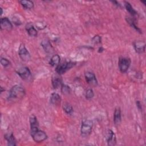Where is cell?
Masks as SVG:
<instances>
[{"mask_svg":"<svg viewBox=\"0 0 146 146\" xmlns=\"http://www.w3.org/2000/svg\"><path fill=\"white\" fill-rule=\"evenodd\" d=\"M26 91L24 87L21 85H14L10 89L8 99L10 100H16L22 99L25 95Z\"/></svg>","mask_w":146,"mask_h":146,"instance_id":"cell-1","label":"cell"},{"mask_svg":"<svg viewBox=\"0 0 146 146\" xmlns=\"http://www.w3.org/2000/svg\"><path fill=\"white\" fill-rule=\"evenodd\" d=\"M93 122L91 120H84L82 123L80 132L82 136L86 137L89 136L92 131Z\"/></svg>","mask_w":146,"mask_h":146,"instance_id":"cell-2","label":"cell"},{"mask_svg":"<svg viewBox=\"0 0 146 146\" xmlns=\"http://www.w3.org/2000/svg\"><path fill=\"white\" fill-rule=\"evenodd\" d=\"M75 65V63L72 62H66L62 64H59L56 68L55 71L59 75L64 74L67 71L70 70Z\"/></svg>","mask_w":146,"mask_h":146,"instance_id":"cell-3","label":"cell"},{"mask_svg":"<svg viewBox=\"0 0 146 146\" xmlns=\"http://www.w3.org/2000/svg\"><path fill=\"white\" fill-rule=\"evenodd\" d=\"M131 64V60L129 58H120L119 59V62H118V65H119V68L120 71L124 73L127 71L129 67L130 66Z\"/></svg>","mask_w":146,"mask_h":146,"instance_id":"cell-4","label":"cell"},{"mask_svg":"<svg viewBox=\"0 0 146 146\" xmlns=\"http://www.w3.org/2000/svg\"><path fill=\"white\" fill-rule=\"evenodd\" d=\"M18 54L20 58L23 61L27 62L31 58L30 54L28 51V50H27V48H26V47L25 46L24 44L22 43L20 44V46L19 47V50H18Z\"/></svg>","mask_w":146,"mask_h":146,"instance_id":"cell-5","label":"cell"},{"mask_svg":"<svg viewBox=\"0 0 146 146\" xmlns=\"http://www.w3.org/2000/svg\"><path fill=\"white\" fill-rule=\"evenodd\" d=\"M17 74L23 80H27L31 76V72L27 67H22L16 71Z\"/></svg>","mask_w":146,"mask_h":146,"instance_id":"cell-6","label":"cell"},{"mask_svg":"<svg viewBox=\"0 0 146 146\" xmlns=\"http://www.w3.org/2000/svg\"><path fill=\"white\" fill-rule=\"evenodd\" d=\"M31 135L34 141L37 143L42 142L44 140H45L47 137L46 133L44 131H40V130H38L35 133H33Z\"/></svg>","mask_w":146,"mask_h":146,"instance_id":"cell-7","label":"cell"},{"mask_svg":"<svg viewBox=\"0 0 146 146\" xmlns=\"http://www.w3.org/2000/svg\"><path fill=\"white\" fill-rule=\"evenodd\" d=\"M85 79L87 83L92 86H96L98 85V81L95 74L91 71H87L84 74Z\"/></svg>","mask_w":146,"mask_h":146,"instance_id":"cell-8","label":"cell"},{"mask_svg":"<svg viewBox=\"0 0 146 146\" xmlns=\"http://www.w3.org/2000/svg\"><path fill=\"white\" fill-rule=\"evenodd\" d=\"M29 121L30 124V133L32 135L37 131L39 127V123L37 120L36 117L34 115H31L29 118Z\"/></svg>","mask_w":146,"mask_h":146,"instance_id":"cell-9","label":"cell"},{"mask_svg":"<svg viewBox=\"0 0 146 146\" xmlns=\"http://www.w3.org/2000/svg\"><path fill=\"white\" fill-rule=\"evenodd\" d=\"M13 29V25L7 17L1 18V29L2 30L10 31Z\"/></svg>","mask_w":146,"mask_h":146,"instance_id":"cell-10","label":"cell"},{"mask_svg":"<svg viewBox=\"0 0 146 146\" xmlns=\"http://www.w3.org/2000/svg\"><path fill=\"white\" fill-rule=\"evenodd\" d=\"M107 141L108 145L110 146L115 145L116 143V138L115 133L111 129H109L107 135Z\"/></svg>","mask_w":146,"mask_h":146,"instance_id":"cell-11","label":"cell"},{"mask_svg":"<svg viewBox=\"0 0 146 146\" xmlns=\"http://www.w3.org/2000/svg\"><path fill=\"white\" fill-rule=\"evenodd\" d=\"M133 46L136 52L141 54L145 51V42L141 40H137L133 43Z\"/></svg>","mask_w":146,"mask_h":146,"instance_id":"cell-12","label":"cell"},{"mask_svg":"<svg viewBox=\"0 0 146 146\" xmlns=\"http://www.w3.org/2000/svg\"><path fill=\"white\" fill-rule=\"evenodd\" d=\"M40 44L46 52H47V53L53 52L54 48L51 45V43L49 42V40L46 39L43 40L42 41Z\"/></svg>","mask_w":146,"mask_h":146,"instance_id":"cell-13","label":"cell"},{"mask_svg":"<svg viewBox=\"0 0 146 146\" xmlns=\"http://www.w3.org/2000/svg\"><path fill=\"white\" fill-rule=\"evenodd\" d=\"M52 84L54 88H58L61 87L62 83V80L58 75H54L52 78Z\"/></svg>","mask_w":146,"mask_h":146,"instance_id":"cell-14","label":"cell"},{"mask_svg":"<svg viewBox=\"0 0 146 146\" xmlns=\"http://www.w3.org/2000/svg\"><path fill=\"white\" fill-rule=\"evenodd\" d=\"M50 102L52 104L58 106L60 104L61 102V98L59 95L56 92H54L51 94L50 96Z\"/></svg>","mask_w":146,"mask_h":146,"instance_id":"cell-15","label":"cell"},{"mask_svg":"<svg viewBox=\"0 0 146 146\" xmlns=\"http://www.w3.org/2000/svg\"><path fill=\"white\" fill-rule=\"evenodd\" d=\"M121 120V110L120 107H117L115 108L113 113V121L115 124H119L120 123Z\"/></svg>","mask_w":146,"mask_h":146,"instance_id":"cell-16","label":"cell"},{"mask_svg":"<svg viewBox=\"0 0 146 146\" xmlns=\"http://www.w3.org/2000/svg\"><path fill=\"white\" fill-rule=\"evenodd\" d=\"M4 137L6 140L8 145H10V146L16 145V141L12 133H6L4 135Z\"/></svg>","mask_w":146,"mask_h":146,"instance_id":"cell-17","label":"cell"},{"mask_svg":"<svg viewBox=\"0 0 146 146\" xmlns=\"http://www.w3.org/2000/svg\"><path fill=\"white\" fill-rule=\"evenodd\" d=\"M26 30L30 36H36L37 35V31L33 25L30 23L27 24L26 26Z\"/></svg>","mask_w":146,"mask_h":146,"instance_id":"cell-18","label":"cell"},{"mask_svg":"<svg viewBox=\"0 0 146 146\" xmlns=\"http://www.w3.org/2000/svg\"><path fill=\"white\" fill-rule=\"evenodd\" d=\"M127 22H128V23L132 27H133V29H135L137 32L140 33H142V31L138 27V26L136 25V22H135V21L132 18H131V17H127L126 18H125Z\"/></svg>","mask_w":146,"mask_h":146,"instance_id":"cell-19","label":"cell"},{"mask_svg":"<svg viewBox=\"0 0 146 146\" xmlns=\"http://www.w3.org/2000/svg\"><path fill=\"white\" fill-rule=\"evenodd\" d=\"M19 2L26 9H31L34 7V3L31 1L22 0L19 1Z\"/></svg>","mask_w":146,"mask_h":146,"instance_id":"cell-20","label":"cell"},{"mask_svg":"<svg viewBox=\"0 0 146 146\" xmlns=\"http://www.w3.org/2000/svg\"><path fill=\"white\" fill-rule=\"evenodd\" d=\"M124 6H125V7L126 10H127V11H128L129 13L131 14V15L135 17V16H136L137 15V11L132 7L131 5L129 2H124Z\"/></svg>","mask_w":146,"mask_h":146,"instance_id":"cell-21","label":"cell"},{"mask_svg":"<svg viewBox=\"0 0 146 146\" xmlns=\"http://www.w3.org/2000/svg\"><path fill=\"white\" fill-rule=\"evenodd\" d=\"M60 62V57L58 54L53 55L50 60V64L52 66H58Z\"/></svg>","mask_w":146,"mask_h":146,"instance_id":"cell-22","label":"cell"},{"mask_svg":"<svg viewBox=\"0 0 146 146\" xmlns=\"http://www.w3.org/2000/svg\"><path fill=\"white\" fill-rule=\"evenodd\" d=\"M63 109L67 114H71L73 112L72 107L68 103H64L63 104Z\"/></svg>","mask_w":146,"mask_h":146,"instance_id":"cell-23","label":"cell"},{"mask_svg":"<svg viewBox=\"0 0 146 146\" xmlns=\"http://www.w3.org/2000/svg\"><path fill=\"white\" fill-rule=\"evenodd\" d=\"M61 92L64 95H68L70 93V88L67 85L63 84L60 87Z\"/></svg>","mask_w":146,"mask_h":146,"instance_id":"cell-24","label":"cell"},{"mask_svg":"<svg viewBox=\"0 0 146 146\" xmlns=\"http://www.w3.org/2000/svg\"><path fill=\"white\" fill-rule=\"evenodd\" d=\"M94 96V93L91 88H88L86 92V98L87 99H92Z\"/></svg>","mask_w":146,"mask_h":146,"instance_id":"cell-25","label":"cell"},{"mask_svg":"<svg viewBox=\"0 0 146 146\" xmlns=\"http://www.w3.org/2000/svg\"><path fill=\"white\" fill-rule=\"evenodd\" d=\"M1 63L4 67H7L10 64V61L5 58H1Z\"/></svg>","mask_w":146,"mask_h":146,"instance_id":"cell-26","label":"cell"},{"mask_svg":"<svg viewBox=\"0 0 146 146\" xmlns=\"http://www.w3.org/2000/svg\"><path fill=\"white\" fill-rule=\"evenodd\" d=\"M92 42L94 43V44H98V43H100L101 42V38L99 35H95L92 38V40H91Z\"/></svg>","mask_w":146,"mask_h":146,"instance_id":"cell-27","label":"cell"},{"mask_svg":"<svg viewBox=\"0 0 146 146\" xmlns=\"http://www.w3.org/2000/svg\"><path fill=\"white\" fill-rule=\"evenodd\" d=\"M103 48H102V47H100V48H99V51H98V52H102L103 51Z\"/></svg>","mask_w":146,"mask_h":146,"instance_id":"cell-28","label":"cell"},{"mask_svg":"<svg viewBox=\"0 0 146 146\" xmlns=\"http://www.w3.org/2000/svg\"><path fill=\"white\" fill-rule=\"evenodd\" d=\"M1 15H2V13H3V10H2V8H1Z\"/></svg>","mask_w":146,"mask_h":146,"instance_id":"cell-29","label":"cell"},{"mask_svg":"<svg viewBox=\"0 0 146 146\" xmlns=\"http://www.w3.org/2000/svg\"><path fill=\"white\" fill-rule=\"evenodd\" d=\"M141 2H142V3H144V5H145V2H146L145 1H141Z\"/></svg>","mask_w":146,"mask_h":146,"instance_id":"cell-30","label":"cell"}]
</instances>
